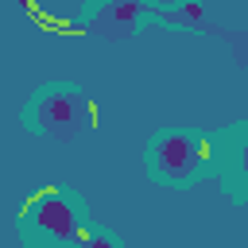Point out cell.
I'll return each mask as SVG.
<instances>
[{
    "mask_svg": "<svg viewBox=\"0 0 248 248\" xmlns=\"http://www.w3.org/2000/svg\"><path fill=\"white\" fill-rule=\"evenodd\" d=\"M213 163V140L186 128H167L147 140V174L163 186H190Z\"/></svg>",
    "mask_w": 248,
    "mask_h": 248,
    "instance_id": "7a4b0ae2",
    "label": "cell"
},
{
    "mask_svg": "<svg viewBox=\"0 0 248 248\" xmlns=\"http://www.w3.org/2000/svg\"><path fill=\"white\" fill-rule=\"evenodd\" d=\"M70 248H120V244H116L112 232H105L101 225H81V232L74 236Z\"/></svg>",
    "mask_w": 248,
    "mask_h": 248,
    "instance_id": "277c9868",
    "label": "cell"
},
{
    "mask_svg": "<svg viewBox=\"0 0 248 248\" xmlns=\"http://www.w3.org/2000/svg\"><path fill=\"white\" fill-rule=\"evenodd\" d=\"M81 225H85L81 202L62 186H43L19 205L23 248H70Z\"/></svg>",
    "mask_w": 248,
    "mask_h": 248,
    "instance_id": "6da1fadb",
    "label": "cell"
},
{
    "mask_svg": "<svg viewBox=\"0 0 248 248\" xmlns=\"http://www.w3.org/2000/svg\"><path fill=\"white\" fill-rule=\"evenodd\" d=\"M89 120V97L74 81H46L23 105V124L46 140H74Z\"/></svg>",
    "mask_w": 248,
    "mask_h": 248,
    "instance_id": "3957f363",
    "label": "cell"
}]
</instances>
